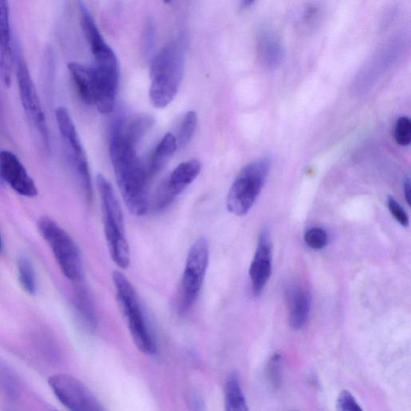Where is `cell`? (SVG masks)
<instances>
[{"label":"cell","mask_w":411,"mask_h":411,"mask_svg":"<svg viewBox=\"0 0 411 411\" xmlns=\"http://www.w3.org/2000/svg\"><path fill=\"white\" fill-rule=\"evenodd\" d=\"M123 123L112 129L110 155L120 194L127 208L136 216L147 213L149 207L148 171L137 154V148L123 135Z\"/></svg>","instance_id":"cell-1"},{"label":"cell","mask_w":411,"mask_h":411,"mask_svg":"<svg viewBox=\"0 0 411 411\" xmlns=\"http://www.w3.org/2000/svg\"><path fill=\"white\" fill-rule=\"evenodd\" d=\"M184 52L177 41L169 42L152 59L150 98L155 108L170 105L178 93L184 72Z\"/></svg>","instance_id":"cell-2"},{"label":"cell","mask_w":411,"mask_h":411,"mask_svg":"<svg viewBox=\"0 0 411 411\" xmlns=\"http://www.w3.org/2000/svg\"><path fill=\"white\" fill-rule=\"evenodd\" d=\"M99 191L103 218V225L108 252L113 261L122 269L130 264V251L125 232L122 208L116 193L104 175L98 174L96 179Z\"/></svg>","instance_id":"cell-3"},{"label":"cell","mask_w":411,"mask_h":411,"mask_svg":"<svg viewBox=\"0 0 411 411\" xmlns=\"http://www.w3.org/2000/svg\"><path fill=\"white\" fill-rule=\"evenodd\" d=\"M113 283L116 299L133 341L140 351L147 355L157 352V344L146 314L134 286L120 271L113 274Z\"/></svg>","instance_id":"cell-4"},{"label":"cell","mask_w":411,"mask_h":411,"mask_svg":"<svg viewBox=\"0 0 411 411\" xmlns=\"http://www.w3.org/2000/svg\"><path fill=\"white\" fill-rule=\"evenodd\" d=\"M271 160L261 158L245 166L235 178L227 198V208L235 215H245L255 203L267 179Z\"/></svg>","instance_id":"cell-5"},{"label":"cell","mask_w":411,"mask_h":411,"mask_svg":"<svg viewBox=\"0 0 411 411\" xmlns=\"http://www.w3.org/2000/svg\"><path fill=\"white\" fill-rule=\"evenodd\" d=\"M56 119L64 144L66 156L77 182L86 201L90 203L93 198V186L89 162L81 139L71 115L64 106L56 111Z\"/></svg>","instance_id":"cell-6"},{"label":"cell","mask_w":411,"mask_h":411,"mask_svg":"<svg viewBox=\"0 0 411 411\" xmlns=\"http://www.w3.org/2000/svg\"><path fill=\"white\" fill-rule=\"evenodd\" d=\"M39 231L50 245L63 274L72 281H78L83 275V263L79 247L58 223L48 217L38 221Z\"/></svg>","instance_id":"cell-7"},{"label":"cell","mask_w":411,"mask_h":411,"mask_svg":"<svg viewBox=\"0 0 411 411\" xmlns=\"http://www.w3.org/2000/svg\"><path fill=\"white\" fill-rule=\"evenodd\" d=\"M209 264V245L207 239L198 238L187 255L179 289V313L184 315L194 306L205 280Z\"/></svg>","instance_id":"cell-8"},{"label":"cell","mask_w":411,"mask_h":411,"mask_svg":"<svg viewBox=\"0 0 411 411\" xmlns=\"http://www.w3.org/2000/svg\"><path fill=\"white\" fill-rule=\"evenodd\" d=\"M16 80L23 111L42 148L48 152L50 150V139L45 115L28 64L19 52L16 54Z\"/></svg>","instance_id":"cell-9"},{"label":"cell","mask_w":411,"mask_h":411,"mask_svg":"<svg viewBox=\"0 0 411 411\" xmlns=\"http://www.w3.org/2000/svg\"><path fill=\"white\" fill-rule=\"evenodd\" d=\"M59 401L69 411H106L81 381L68 374H56L48 380Z\"/></svg>","instance_id":"cell-10"},{"label":"cell","mask_w":411,"mask_h":411,"mask_svg":"<svg viewBox=\"0 0 411 411\" xmlns=\"http://www.w3.org/2000/svg\"><path fill=\"white\" fill-rule=\"evenodd\" d=\"M201 171V164L198 160L180 163L157 191L155 209L161 210L169 207L175 198L194 182Z\"/></svg>","instance_id":"cell-11"},{"label":"cell","mask_w":411,"mask_h":411,"mask_svg":"<svg viewBox=\"0 0 411 411\" xmlns=\"http://www.w3.org/2000/svg\"><path fill=\"white\" fill-rule=\"evenodd\" d=\"M0 176L18 194L24 197H35L38 191L21 161L11 151H0Z\"/></svg>","instance_id":"cell-12"},{"label":"cell","mask_w":411,"mask_h":411,"mask_svg":"<svg viewBox=\"0 0 411 411\" xmlns=\"http://www.w3.org/2000/svg\"><path fill=\"white\" fill-rule=\"evenodd\" d=\"M14 62L9 4L0 0V79L6 88L11 84Z\"/></svg>","instance_id":"cell-13"},{"label":"cell","mask_w":411,"mask_h":411,"mask_svg":"<svg viewBox=\"0 0 411 411\" xmlns=\"http://www.w3.org/2000/svg\"><path fill=\"white\" fill-rule=\"evenodd\" d=\"M271 274V247L269 234L264 231L259 237L257 249L249 269L252 291L254 297H259Z\"/></svg>","instance_id":"cell-14"},{"label":"cell","mask_w":411,"mask_h":411,"mask_svg":"<svg viewBox=\"0 0 411 411\" xmlns=\"http://www.w3.org/2000/svg\"><path fill=\"white\" fill-rule=\"evenodd\" d=\"M288 322L294 330H300L306 325L311 310V297L304 288L289 286L286 290Z\"/></svg>","instance_id":"cell-15"},{"label":"cell","mask_w":411,"mask_h":411,"mask_svg":"<svg viewBox=\"0 0 411 411\" xmlns=\"http://www.w3.org/2000/svg\"><path fill=\"white\" fill-rule=\"evenodd\" d=\"M68 68L82 101L86 105H94V77L91 69L77 62H70Z\"/></svg>","instance_id":"cell-16"},{"label":"cell","mask_w":411,"mask_h":411,"mask_svg":"<svg viewBox=\"0 0 411 411\" xmlns=\"http://www.w3.org/2000/svg\"><path fill=\"white\" fill-rule=\"evenodd\" d=\"M225 411H249L245 395L242 389L240 378L232 372L227 378L225 388Z\"/></svg>","instance_id":"cell-17"},{"label":"cell","mask_w":411,"mask_h":411,"mask_svg":"<svg viewBox=\"0 0 411 411\" xmlns=\"http://www.w3.org/2000/svg\"><path fill=\"white\" fill-rule=\"evenodd\" d=\"M177 150L176 138L171 133H168L162 137L158 146L154 150L152 156H151L148 170L149 174L154 175L159 173L173 154L176 152Z\"/></svg>","instance_id":"cell-18"},{"label":"cell","mask_w":411,"mask_h":411,"mask_svg":"<svg viewBox=\"0 0 411 411\" xmlns=\"http://www.w3.org/2000/svg\"><path fill=\"white\" fill-rule=\"evenodd\" d=\"M154 123V119L150 115H139V116L133 118L125 126L123 124V135L133 146L137 148V144L152 129Z\"/></svg>","instance_id":"cell-19"},{"label":"cell","mask_w":411,"mask_h":411,"mask_svg":"<svg viewBox=\"0 0 411 411\" xmlns=\"http://www.w3.org/2000/svg\"><path fill=\"white\" fill-rule=\"evenodd\" d=\"M76 310L84 328L92 332L96 325V314L91 299L86 289L80 288L76 293Z\"/></svg>","instance_id":"cell-20"},{"label":"cell","mask_w":411,"mask_h":411,"mask_svg":"<svg viewBox=\"0 0 411 411\" xmlns=\"http://www.w3.org/2000/svg\"><path fill=\"white\" fill-rule=\"evenodd\" d=\"M18 275L21 285L28 294L34 295L38 293L35 271L33 264L27 257H21L17 263Z\"/></svg>","instance_id":"cell-21"},{"label":"cell","mask_w":411,"mask_h":411,"mask_svg":"<svg viewBox=\"0 0 411 411\" xmlns=\"http://www.w3.org/2000/svg\"><path fill=\"white\" fill-rule=\"evenodd\" d=\"M198 124L197 114L194 111L187 112L181 120L176 138L178 149L187 146L194 135Z\"/></svg>","instance_id":"cell-22"},{"label":"cell","mask_w":411,"mask_h":411,"mask_svg":"<svg viewBox=\"0 0 411 411\" xmlns=\"http://www.w3.org/2000/svg\"><path fill=\"white\" fill-rule=\"evenodd\" d=\"M262 59L269 67L279 64L281 60V47L277 40L271 35H266L261 45Z\"/></svg>","instance_id":"cell-23"},{"label":"cell","mask_w":411,"mask_h":411,"mask_svg":"<svg viewBox=\"0 0 411 411\" xmlns=\"http://www.w3.org/2000/svg\"><path fill=\"white\" fill-rule=\"evenodd\" d=\"M267 378L271 388L277 390L282 381V358L276 354L270 359L267 366Z\"/></svg>","instance_id":"cell-24"},{"label":"cell","mask_w":411,"mask_h":411,"mask_svg":"<svg viewBox=\"0 0 411 411\" xmlns=\"http://www.w3.org/2000/svg\"><path fill=\"white\" fill-rule=\"evenodd\" d=\"M305 241L312 249L320 250L327 244L328 235L322 228L313 227L305 233Z\"/></svg>","instance_id":"cell-25"},{"label":"cell","mask_w":411,"mask_h":411,"mask_svg":"<svg viewBox=\"0 0 411 411\" xmlns=\"http://www.w3.org/2000/svg\"><path fill=\"white\" fill-rule=\"evenodd\" d=\"M395 138L396 142L400 146H409L411 141V123L407 117H401L397 120Z\"/></svg>","instance_id":"cell-26"},{"label":"cell","mask_w":411,"mask_h":411,"mask_svg":"<svg viewBox=\"0 0 411 411\" xmlns=\"http://www.w3.org/2000/svg\"><path fill=\"white\" fill-rule=\"evenodd\" d=\"M337 411H364L349 390H342L337 400Z\"/></svg>","instance_id":"cell-27"},{"label":"cell","mask_w":411,"mask_h":411,"mask_svg":"<svg viewBox=\"0 0 411 411\" xmlns=\"http://www.w3.org/2000/svg\"><path fill=\"white\" fill-rule=\"evenodd\" d=\"M155 46V27L152 21H147L144 27L142 35V48L145 57L150 56Z\"/></svg>","instance_id":"cell-28"},{"label":"cell","mask_w":411,"mask_h":411,"mask_svg":"<svg viewBox=\"0 0 411 411\" xmlns=\"http://www.w3.org/2000/svg\"><path fill=\"white\" fill-rule=\"evenodd\" d=\"M388 203L389 210L393 217H394L397 222L400 223L402 226L407 227L409 225V218L406 211H405L402 208V206L391 196L388 198Z\"/></svg>","instance_id":"cell-29"},{"label":"cell","mask_w":411,"mask_h":411,"mask_svg":"<svg viewBox=\"0 0 411 411\" xmlns=\"http://www.w3.org/2000/svg\"><path fill=\"white\" fill-rule=\"evenodd\" d=\"M404 194L405 197H406V201L409 205H410V180L409 178H407L404 181Z\"/></svg>","instance_id":"cell-30"},{"label":"cell","mask_w":411,"mask_h":411,"mask_svg":"<svg viewBox=\"0 0 411 411\" xmlns=\"http://www.w3.org/2000/svg\"><path fill=\"white\" fill-rule=\"evenodd\" d=\"M1 249H2V238L1 234H0V252H1Z\"/></svg>","instance_id":"cell-31"},{"label":"cell","mask_w":411,"mask_h":411,"mask_svg":"<svg viewBox=\"0 0 411 411\" xmlns=\"http://www.w3.org/2000/svg\"><path fill=\"white\" fill-rule=\"evenodd\" d=\"M295 411H298V410H295Z\"/></svg>","instance_id":"cell-32"}]
</instances>
